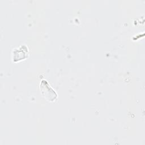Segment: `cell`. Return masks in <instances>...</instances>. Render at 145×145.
Masks as SVG:
<instances>
[{
	"instance_id": "6da1fadb",
	"label": "cell",
	"mask_w": 145,
	"mask_h": 145,
	"mask_svg": "<svg viewBox=\"0 0 145 145\" xmlns=\"http://www.w3.org/2000/svg\"><path fill=\"white\" fill-rule=\"evenodd\" d=\"M40 88L42 95L48 101H54L57 97L56 92L49 86L48 83L45 80H42L40 85Z\"/></svg>"
}]
</instances>
